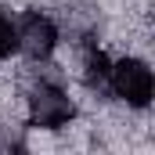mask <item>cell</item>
<instances>
[{
  "mask_svg": "<svg viewBox=\"0 0 155 155\" xmlns=\"http://www.w3.org/2000/svg\"><path fill=\"white\" fill-rule=\"evenodd\" d=\"M87 83L94 87V90H108V72H112V58L105 54V51H97V47H90L87 51Z\"/></svg>",
  "mask_w": 155,
  "mask_h": 155,
  "instance_id": "277c9868",
  "label": "cell"
},
{
  "mask_svg": "<svg viewBox=\"0 0 155 155\" xmlns=\"http://www.w3.org/2000/svg\"><path fill=\"white\" fill-rule=\"evenodd\" d=\"M76 119V101L58 87L40 79L36 87L29 90V123L40 130H61Z\"/></svg>",
  "mask_w": 155,
  "mask_h": 155,
  "instance_id": "7a4b0ae2",
  "label": "cell"
},
{
  "mask_svg": "<svg viewBox=\"0 0 155 155\" xmlns=\"http://www.w3.org/2000/svg\"><path fill=\"white\" fill-rule=\"evenodd\" d=\"M108 90L116 94L119 101H126L130 108H148V105H152V94H155L152 65H148L144 58H123V61H112Z\"/></svg>",
  "mask_w": 155,
  "mask_h": 155,
  "instance_id": "6da1fadb",
  "label": "cell"
},
{
  "mask_svg": "<svg viewBox=\"0 0 155 155\" xmlns=\"http://www.w3.org/2000/svg\"><path fill=\"white\" fill-rule=\"evenodd\" d=\"M15 36H18V51L29 61H47L58 47V25L43 11H25L15 22Z\"/></svg>",
  "mask_w": 155,
  "mask_h": 155,
  "instance_id": "3957f363",
  "label": "cell"
},
{
  "mask_svg": "<svg viewBox=\"0 0 155 155\" xmlns=\"http://www.w3.org/2000/svg\"><path fill=\"white\" fill-rule=\"evenodd\" d=\"M18 51V36H15V22L7 18V15H0V61L4 58H11Z\"/></svg>",
  "mask_w": 155,
  "mask_h": 155,
  "instance_id": "5b68a950",
  "label": "cell"
}]
</instances>
